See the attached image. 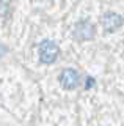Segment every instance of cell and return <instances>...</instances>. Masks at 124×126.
I'll return each instance as SVG.
<instances>
[{
	"mask_svg": "<svg viewBox=\"0 0 124 126\" xmlns=\"http://www.w3.org/2000/svg\"><path fill=\"white\" fill-rule=\"evenodd\" d=\"M60 84L66 90H74L79 85V73L75 69H71V68L63 69L60 74Z\"/></svg>",
	"mask_w": 124,
	"mask_h": 126,
	"instance_id": "obj_2",
	"label": "cell"
},
{
	"mask_svg": "<svg viewBox=\"0 0 124 126\" xmlns=\"http://www.w3.org/2000/svg\"><path fill=\"white\" fill-rule=\"evenodd\" d=\"M58 54H60V49H58V46L53 41L46 39V41H42L39 44V58L46 65H50V63L55 62L58 58Z\"/></svg>",
	"mask_w": 124,
	"mask_h": 126,
	"instance_id": "obj_1",
	"label": "cell"
},
{
	"mask_svg": "<svg viewBox=\"0 0 124 126\" xmlns=\"http://www.w3.org/2000/svg\"><path fill=\"white\" fill-rule=\"evenodd\" d=\"M100 24L107 32H115L123 25V17L116 13H105L100 19Z\"/></svg>",
	"mask_w": 124,
	"mask_h": 126,
	"instance_id": "obj_3",
	"label": "cell"
},
{
	"mask_svg": "<svg viewBox=\"0 0 124 126\" xmlns=\"http://www.w3.org/2000/svg\"><path fill=\"white\" fill-rule=\"evenodd\" d=\"M93 85H94V79H93V77H88V80H87V84H85V87H87V88H91Z\"/></svg>",
	"mask_w": 124,
	"mask_h": 126,
	"instance_id": "obj_5",
	"label": "cell"
},
{
	"mask_svg": "<svg viewBox=\"0 0 124 126\" xmlns=\"http://www.w3.org/2000/svg\"><path fill=\"white\" fill-rule=\"evenodd\" d=\"M93 35H94V27H93V24L87 22V21H82L75 25L74 36L79 39V41H87V39L93 38Z\"/></svg>",
	"mask_w": 124,
	"mask_h": 126,
	"instance_id": "obj_4",
	"label": "cell"
}]
</instances>
